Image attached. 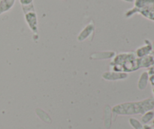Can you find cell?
<instances>
[{"mask_svg":"<svg viewBox=\"0 0 154 129\" xmlns=\"http://www.w3.org/2000/svg\"><path fill=\"white\" fill-rule=\"evenodd\" d=\"M0 2H1V0H0Z\"/></svg>","mask_w":154,"mask_h":129,"instance_id":"cell-21","label":"cell"},{"mask_svg":"<svg viewBox=\"0 0 154 129\" xmlns=\"http://www.w3.org/2000/svg\"><path fill=\"white\" fill-rule=\"evenodd\" d=\"M153 95H154V87H153Z\"/></svg>","mask_w":154,"mask_h":129,"instance_id":"cell-19","label":"cell"},{"mask_svg":"<svg viewBox=\"0 0 154 129\" xmlns=\"http://www.w3.org/2000/svg\"><path fill=\"white\" fill-rule=\"evenodd\" d=\"M140 69L141 68H150L154 65V56L152 54L144 56V57L138 58Z\"/></svg>","mask_w":154,"mask_h":129,"instance_id":"cell-8","label":"cell"},{"mask_svg":"<svg viewBox=\"0 0 154 129\" xmlns=\"http://www.w3.org/2000/svg\"><path fill=\"white\" fill-rule=\"evenodd\" d=\"M152 48H153V51L154 52V41L153 43H152Z\"/></svg>","mask_w":154,"mask_h":129,"instance_id":"cell-18","label":"cell"},{"mask_svg":"<svg viewBox=\"0 0 154 129\" xmlns=\"http://www.w3.org/2000/svg\"><path fill=\"white\" fill-rule=\"evenodd\" d=\"M129 122L131 126L134 129H144V125H142V123L140 121H138V119H135V118H130L129 119Z\"/></svg>","mask_w":154,"mask_h":129,"instance_id":"cell-13","label":"cell"},{"mask_svg":"<svg viewBox=\"0 0 154 129\" xmlns=\"http://www.w3.org/2000/svg\"><path fill=\"white\" fill-rule=\"evenodd\" d=\"M24 18L25 21L28 25L29 28L32 32L34 36H38V18L37 14L35 10L28 11L24 12Z\"/></svg>","mask_w":154,"mask_h":129,"instance_id":"cell-4","label":"cell"},{"mask_svg":"<svg viewBox=\"0 0 154 129\" xmlns=\"http://www.w3.org/2000/svg\"><path fill=\"white\" fill-rule=\"evenodd\" d=\"M123 1L126 2H134V0H123Z\"/></svg>","mask_w":154,"mask_h":129,"instance_id":"cell-17","label":"cell"},{"mask_svg":"<svg viewBox=\"0 0 154 129\" xmlns=\"http://www.w3.org/2000/svg\"><path fill=\"white\" fill-rule=\"evenodd\" d=\"M110 65L112 71L126 73L140 69L138 58L134 52H122L115 54Z\"/></svg>","mask_w":154,"mask_h":129,"instance_id":"cell-2","label":"cell"},{"mask_svg":"<svg viewBox=\"0 0 154 129\" xmlns=\"http://www.w3.org/2000/svg\"><path fill=\"white\" fill-rule=\"evenodd\" d=\"M154 119V112L153 110H150V111L146 112L144 113L141 117V123L144 125H147L149 122L153 121Z\"/></svg>","mask_w":154,"mask_h":129,"instance_id":"cell-12","label":"cell"},{"mask_svg":"<svg viewBox=\"0 0 154 129\" xmlns=\"http://www.w3.org/2000/svg\"><path fill=\"white\" fill-rule=\"evenodd\" d=\"M21 5V7H25L33 5V0H19Z\"/></svg>","mask_w":154,"mask_h":129,"instance_id":"cell-14","label":"cell"},{"mask_svg":"<svg viewBox=\"0 0 154 129\" xmlns=\"http://www.w3.org/2000/svg\"><path fill=\"white\" fill-rule=\"evenodd\" d=\"M144 129H154L153 128H152L151 126H150V125H144Z\"/></svg>","mask_w":154,"mask_h":129,"instance_id":"cell-16","label":"cell"},{"mask_svg":"<svg viewBox=\"0 0 154 129\" xmlns=\"http://www.w3.org/2000/svg\"><path fill=\"white\" fill-rule=\"evenodd\" d=\"M15 2L16 0H1L0 2V15L11 10L14 5Z\"/></svg>","mask_w":154,"mask_h":129,"instance_id":"cell-10","label":"cell"},{"mask_svg":"<svg viewBox=\"0 0 154 129\" xmlns=\"http://www.w3.org/2000/svg\"><path fill=\"white\" fill-rule=\"evenodd\" d=\"M154 109V98H146L139 101L126 102L113 107L112 112L118 116L143 115Z\"/></svg>","mask_w":154,"mask_h":129,"instance_id":"cell-1","label":"cell"},{"mask_svg":"<svg viewBox=\"0 0 154 129\" xmlns=\"http://www.w3.org/2000/svg\"><path fill=\"white\" fill-rule=\"evenodd\" d=\"M149 74L147 71H144L140 76L138 81V89L140 91H143L147 87V85L149 82Z\"/></svg>","mask_w":154,"mask_h":129,"instance_id":"cell-9","label":"cell"},{"mask_svg":"<svg viewBox=\"0 0 154 129\" xmlns=\"http://www.w3.org/2000/svg\"><path fill=\"white\" fill-rule=\"evenodd\" d=\"M134 7L126 12V18L141 14L144 18L154 21V0H134Z\"/></svg>","mask_w":154,"mask_h":129,"instance_id":"cell-3","label":"cell"},{"mask_svg":"<svg viewBox=\"0 0 154 129\" xmlns=\"http://www.w3.org/2000/svg\"><path fill=\"white\" fill-rule=\"evenodd\" d=\"M149 82H150L151 85L154 87V75H150L149 76Z\"/></svg>","mask_w":154,"mask_h":129,"instance_id":"cell-15","label":"cell"},{"mask_svg":"<svg viewBox=\"0 0 154 129\" xmlns=\"http://www.w3.org/2000/svg\"><path fill=\"white\" fill-rule=\"evenodd\" d=\"M129 77V74L126 73H119L115 71H108L104 72L102 74V78L106 81H119V80H124Z\"/></svg>","mask_w":154,"mask_h":129,"instance_id":"cell-5","label":"cell"},{"mask_svg":"<svg viewBox=\"0 0 154 129\" xmlns=\"http://www.w3.org/2000/svg\"><path fill=\"white\" fill-rule=\"evenodd\" d=\"M95 31V24L93 21H90L84 29L81 31V33L78 36V42H83L85 41L86 39H88L91 35L93 34Z\"/></svg>","mask_w":154,"mask_h":129,"instance_id":"cell-7","label":"cell"},{"mask_svg":"<svg viewBox=\"0 0 154 129\" xmlns=\"http://www.w3.org/2000/svg\"><path fill=\"white\" fill-rule=\"evenodd\" d=\"M152 51H153L152 43L148 39H145L144 40V45L137 48L135 54L138 58H141V57H144V56L151 54Z\"/></svg>","mask_w":154,"mask_h":129,"instance_id":"cell-6","label":"cell"},{"mask_svg":"<svg viewBox=\"0 0 154 129\" xmlns=\"http://www.w3.org/2000/svg\"><path fill=\"white\" fill-rule=\"evenodd\" d=\"M115 52L114 51H102V52H97L92 54L90 56V59H96V60H102V57H104V59L112 58L115 56Z\"/></svg>","mask_w":154,"mask_h":129,"instance_id":"cell-11","label":"cell"},{"mask_svg":"<svg viewBox=\"0 0 154 129\" xmlns=\"http://www.w3.org/2000/svg\"><path fill=\"white\" fill-rule=\"evenodd\" d=\"M153 124L154 125V119H153Z\"/></svg>","mask_w":154,"mask_h":129,"instance_id":"cell-20","label":"cell"}]
</instances>
